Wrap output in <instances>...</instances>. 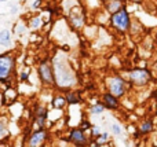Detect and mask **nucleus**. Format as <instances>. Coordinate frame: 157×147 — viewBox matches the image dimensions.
I'll return each mask as SVG.
<instances>
[{"label": "nucleus", "mask_w": 157, "mask_h": 147, "mask_svg": "<svg viewBox=\"0 0 157 147\" xmlns=\"http://www.w3.org/2000/svg\"><path fill=\"white\" fill-rule=\"evenodd\" d=\"M52 68H54V76H55V85L61 90H68L76 84V74L73 69L69 66L66 59L55 58L52 59Z\"/></svg>", "instance_id": "f257e3e1"}, {"label": "nucleus", "mask_w": 157, "mask_h": 147, "mask_svg": "<svg viewBox=\"0 0 157 147\" xmlns=\"http://www.w3.org/2000/svg\"><path fill=\"white\" fill-rule=\"evenodd\" d=\"M15 58L10 54V51L0 54V83L10 87L15 76Z\"/></svg>", "instance_id": "f03ea898"}, {"label": "nucleus", "mask_w": 157, "mask_h": 147, "mask_svg": "<svg viewBox=\"0 0 157 147\" xmlns=\"http://www.w3.org/2000/svg\"><path fill=\"white\" fill-rule=\"evenodd\" d=\"M37 77L43 87H55V76L52 62L47 58H41L37 63Z\"/></svg>", "instance_id": "7ed1b4c3"}, {"label": "nucleus", "mask_w": 157, "mask_h": 147, "mask_svg": "<svg viewBox=\"0 0 157 147\" xmlns=\"http://www.w3.org/2000/svg\"><path fill=\"white\" fill-rule=\"evenodd\" d=\"M109 21H110V25L114 30L120 33H125L130 30L131 28V15L128 13L127 7H123L119 13L113 14V15L109 17Z\"/></svg>", "instance_id": "20e7f679"}, {"label": "nucleus", "mask_w": 157, "mask_h": 147, "mask_svg": "<svg viewBox=\"0 0 157 147\" xmlns=\"http://www.w3.org/2000/svg\"><path fill=\"white\" fill-rule=\"evenodd\" d=\"M106 88L109 94L120 99L127 92V83L121 76H112L106 80Z\"/></svg>", "instance_id": "39448f33"}, {"label": "nucleus", "mask_w": 157, "mask_h": 147, "mask_svg": "<svg viewBox=\"0 0 157 147\" xmlns=\"http://www.w3.org/2000/svg\"><path fill=\"white\" fill-rule=\"evenodd\" d=\"M128 79H130V83L134 85V87H145L150 83V72L146 70V69H139L135 68L130 72L128 74Z\"/></svg>", "instance_id": "423d86ee"}, {"label": "nucleus", "mask_w": 157, "mask_h": 147, "mask_svg": "<svg viewBox=\"0 0 157 147\" xmlns=\"http://www.w3.org/2000/svg\"><path fill=\"white\" fill-rule=\"evenodd\" d=\"M48 109L44 105H36L35 112H33V131H39V129L46 128V123L48 120Z\"/></svg>", "instance_id": "0eeeda50"}, {"label": "nucleus", "mask_w": 157, "mask_h": 147, "mask_svg": "<svg viewBox=\"0 0 157 147\" xmlns=\"http://www.w3.org/2000/svg\"><path fill=\"white\" fill-rule=\"evenodd\" d=\"M48 129L43 128L39 131H32L26 138V147H43L48 140Z\"/></svg>", "instance_id": "6e6552de"}, {"label": "nucleus", "mask_w": 157, "mask_h": 147, "mask_svg": "<svg viewBox=\"0 0 157 147\" xmlns=\"http://www.w3.org/2000/svg\"><path fill=\"white\" fill-rule=\"evenodd\" d=\"M68 21H69V25L76 30H80L81 28H84V24H86V13L83 11L81 6H76V7L72 8V11L68 15Z\"/></svg>", "instance_id": "1a4fd4ad"}, {"label": "nucleus", "mask_w": 157, "mask_h": 147, "mask_svg": "<svg viewBox=\"0 0 157 147\" xmlns=\"http://www.w3.org/2000/svg\"><path fill=\"white\" fill-rule=\"evenodd\" d=\"M68 140L75 147H88V145H90V139L87 138L86 132L81 131L78 127H75V128H72L71 131H69Z\"/></svg>", "instance_id": "9d476101"}, {"label": "nucleus", "mask_w": 157, "mask_h": 147, "mask_svg": "<svg viewBox=\"0 0 157 147\" xmlns=\"http://www.w3.org/2000/svg\"><path fill=\"white\" fill-rule=\"evenodd\" d=\"M102 105L105 106V109H109V110H116L120 106L119 99L109 92L102 94Z\"/></svg>", "instance_id": "9b49d317"}, {"label": "nucleus", "mask_w": 157, "mask_h": 147, "mask_svg": "<svg viewBox=\"0 0 157 147\" xmlns=\"http://www.w3.org/2000/svg\"><path fill=\"white\" fill-rule=\"evenodd\" d=\"M44 25L43 19H41V15H30L29 18L26 19V26L30 32L36 33L41 29V26Z\"/></svg>", "instance_id": "f8f14e48"}, {"label": "nucleus", "mask_w": 157, "mask_h": 147, "mask_svg": "<svg viewBox=\"0 0 157 147\" xmlns=\"http://www.w3.org/2000/svg\"><path fill=\"white\" fill-rule=\"evenodd\" d=\"M13 46V32L10 29L0 30V47L10 48Z\"/></svg>", "instance_id": "ddd939ff"}, {"label": "nucleus", "mask_w": 157, "mask_h": 147, "mask_svg": "<svg viewBox=\"0 0 157 147\" xmlns=\"http://www.w3.org/2000/svg\"><path fill=\"white\" fill-rule=\"evenodd\" d=\"M65 99L68 106H75V105H78L81 102V96L77 91H66L65 92Z\"/></svg>", "instance_id": "4468645a"}, {"label": "nucleus", "mask_w": 157, "mask_h": 147, "mask_svg": "<svg viewBox=\"0 0 157 147\" xmlns=\"http://www.w3.org/2000/svg\"><path fill=\"white\" fill-rule=\"evenodd\" d=\"M66 106H68V103H66L65 95H61V94H58V95H55L54 98L51 99V107H52V109H55V110H63Z\"/></svg>", "instance_id": "2eb2a0df"}, {"label": "nucleus", "mask_w": 157, "mask_h": 147, "mask_svg": "<svg viewBox=\"0 0 157 147\" xmlns=\"http://www.w3.org/2000/svg\"><path fill=\"white\" fill-rule=\"evenodd\" d=\"M123 7H124V6H123V3L119 2V0H110V2H105V8H106V11H108L110 15L119 13V11L121 10Z\"/></svg>", "instance_id": "dca6fc26"}, {"label": "nucleus", "mask_w": 157, "mask_h": 147, "mask_svg": "<svg viewBox=\"0 0 157 147\" xmlns=\"http://www.w3.org/2000/svg\"><path fill=\"white\" fill-rule=\"evenodd\" d=\"M10 136V128H8V123L6 118L0 117V143L6 142Z\"/></svg>", "instance_id": "f3484780"}, {"label": "nucleus", "mask_w": 157, "mask_h": 147, "mask_svg": "<svg viewBox=\"0 0 157 147\" xmlns=\"http://www.w3.org/2000/svg\"><path fill=\"white\" fill-rule=\"evenodd\" d=\"M105 110L106 109H105V106L102 105V102H98V103H94V105H91V106H90L88 113L91 116H99V114H102Z\"/></svg>", "instance_id": "a211bd4d"}, {"label": "nucleus", "mask_w": 157, "mask_h": 147, "mask_svg": "<svg viewBox=\"0 0 157 147\" xmlns=\"http://www.w3.org/2000/svg\"><path fill=\"white\" fill-rule=\"evenodd\" d=\"M152 131H153V123H152V120H145L144 123L139 125V132H141L142 135H147V134H150Z\"/></svg>", "instance_id": "6ab92c4d"}, {"label": "nucleus", "mask_w": 157, "mask_h": 147, "mask_svg": "<svg viewBox=\"0 0 157 147\" xmlns=\"http://www.w3.org/2000/svg\"><path fill=\"white\" fill-rule=\"evenodd\" d=\"M28 30V26H26V22L25 21H18L15 25H14V32L15 35L18 36H24Z\"/></svg>", "instance_id": "aec40b11"}, {"label": "nucleus", "mask_w": 157, "mask_h": 147, "mask_svg": "<svg viewBox=\"0 0 157 147\" xmlns=\"http://www.w3.org/2000/svg\"><path fill=\"white\" fill-rule=\"evenodd\" d=\"M94 142H95V145H97L98 147L105 146L106 143L109 142V134H108V132H102V134H101V136H99V138H97V139H95Z\"/></svg>", "instance_id": "412c9836"}, {"label": "nucleus", "mask_w": 157, "mask_h": 147, "mask_svg": "<svg viewBox=\"0 0 157 147\" xmlns=\"http://www.w3.org/2000/svg\"><path fill=\"white\" fill-rule=\"evenodd\" d=\"M30 70H32V69H30L29 66H26V68L22 69L21 73H19V76H18L19 83H25V81H28V80H29V77H30Z\"/></svg>", "instance_id": "4be33fe9"}, {"label": "nucleus", "mask_w": 157, "mask_h": 147, "mask_svg": "<svg viewBox=\"0 0 157 147\" xmlns=\"http://www.w3.org/2000/svg\"><path fill=\"white\" fill-rule=\"evenodd\" d=\"M110 129H112V134L116 135V136H120V135L123 134L121 125H120V124H117V123H113V124H112V125H110Z\"/></svg>", "instance_id": "5701e85b"}, {"label": "nucleus", "mask_w": 157, "mask_h": 147, "mask_svg": "<svg viewBox=\"0 0 157 147\" xmlns=\"http://www.w3.org/2000/svg\"><path fill=\"white\" fill-rule=\"evenodd\" d=\"M28 4H29L28 6V8H29L30 11H36V10H40L43 3H41L40 0H33V2H29Z\"/></svg>", "instance_id": "b1692460"}, {"label": "nucleus", "mask_w": 157, "mask_h": 147, "mask_svg": "<svg viewBox=\"0 0 157 147\" xmlns=\"http://www.w3.org/2000/svg\"><path fill=\"white\" fill-rule=\"evenodd\" d=\"M90 134H91V138L92 139H97V138H99L101 136V129H99V127H97V125H92V128L90 129Z\"/></svg>", "instance_id": "393cba45"}, {"label": "nucleus", "mask_w": 157, "mask_h": 147, "mask_svg": "<svg viewBox=\"0 0 157 147\" xmlns=\"http://www.w3.org/2000/svg\"><path fill=\"white\" fill-rule=\"evenodd\" d=\"M78 128H80L81 131L86 132V131H90V129L92 128V125H91V123H90L88 120H83V121H81V124L78 125Z\"/></svg>", "instance_id": "a878e982"}, {"label": "nucleus", "mask_w": 157, "mask_h": 147, "mask_svg": "<svg viewBox=\"0 0 157 147\" xmlns=\"http://www.w3.org/2000/svg\"><path fill=\"white\" fill-rule=\"evenodd\" d=\"M17 11H18V7H17V6H13V7H11V10H10V14H15Z\"/></svg>", "instance_id": "bb28decb"}, {"label": "nucleus", "mask_w": 157, "mask_h": 147, "mask_svg": "<svg viewBox=\"0 0 157 147\" xmlns=\"http://www.w3.org/2000/svg\"><path fill=\"white\" fill-rule=\"evenodd\" d=\"M0 147H4V146H3V143H0Z\"/></svg>", "instance_id": "cd10ccee"}]
</instances>
